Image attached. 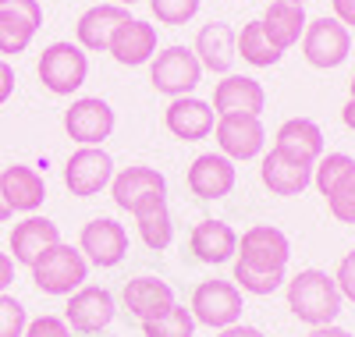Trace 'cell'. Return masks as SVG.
<instances>
[{"instance_id":"1","label":"cell","mask_w":355,"mask_h":337,"mask_svg":"<svg viewBox=\"0 0 355 337\" xmlns=\"http://www.w3.org/2000/svg\"><path fill=\"white\" fill-rule=\"evenodd\" d=\"M288 284V309L309 327H327L341 313V291L327 270H299Z\"/></svg>"},{"instance_id":"2","label":"cell","mask_w":355,"mask_h":337,"mask_svg":"<svg viewBox=\"0 0 355 337\" xmlns=\"http://www.w3.org/2000/svg\"><path fill=\"white\" fill-rule=\"evenodd\" d=\"M89 277V263L78 249L57 241L53 249L33 266V284L43 295H75Z\"/></svg>"},{"instance_id":"3","label":"cell","mask_w":355,"mask_h":337,"mask_svg":"<svg viewBox=\"0 0 355 337\" xmlns=\"http://www.w3.org/2000/svg\"><path fill=\"white\" fill-rule=\"evenodd\" d=\"M40 82L50 89L53 96H71L85 85L89 75V57L78 43H50L40 57Z\"/></svg>"},{"instance_id":"4","label":"cell","mask_w":355,"mask_h":337,"mask_svg":"<svg viewBox=\"0 0 355 337\" xmlns=\"http://www.w3.org/2000/svg\"><path fill=\"white\" fill-rule=\"evenodd\" d=\"M150 82L157 93L178 100V96H192L196 85L202 82V64L192 53V46H167L153 57Z\"/></svg>"},{"instance_id":"5","label":"cell","mask_w":355,"mask_h":337,"mask_svg":"<svg viewBox=\"0 0 355 337\" xmlns=\"http://www.w3.org/2000/svg\"><path fill=\"white\" fill-rule=\"evenodd\" d=\"M249 270H263V273H284L288 259H291V241L281 227L274 224H256L239 238V252H234Z\"/></svg>"},{"instance_id":"6","label":"cell","mask_w":355,"mask_h":337,"mask_svg":"<svg viewBox=\"0 0 355 337\" xmlns=\"http://www.w3.org/2000/svg\"><path fill=\"white\" fill-rule=\"evenodd\" d=\"M242 309H245L242 291L234 288L231 281H217L214 277V281L196 284V291H192V316H196V323H206L214 330L234 327L242 320Z\"/></svg>"},{"instance_id":"7","label":"cell","mask_w":355,"mask_h":337,"mask_svg":"<svg viewBox=\"0 0 355 337\" xmlns=\"http://www.w3.org/2000/svg\"><path fill=\"white\" fill-rule=\"evenodd\" d=\"M114 181V160L100 146H78L64 164V189L78 199L100 196Z\"/></svg>"},{"instance_id":"8","label":"cell","mask_w":355,"mask_h":337,"mask_svg":"<svg viewBox=\"0 0 355 337\" xmlns=\"http://www.w3.org/2000/svg\"><path fill=\"white\" fill-rule=\"evenodd\" d=\"M352 53V36L338 18H313L302 33V57L313 68H338L345 64V57Z\"/></svg>"},{"instance_id":"9","label":"cell","mask_w":355,"mask_h":337,"mask_svg":"<svg viewBox=\"0 0 355 337\" xmlns=\"http://www.w3.org/2000/svg\"><path fill=\"white\" fill-rule=\"evenodd\" d=\"M214 135L227 160H256L266 146V128L252 114H220Z\"/></svg>"},{"instance_id":"10","label":"cell","mask_w":355,"mask_h":337,"mask_svg":"<svg viewBox=\"0 0 355 337\" xmlns=\"http://www.w3.org/2000/svg\"><path fill=\"white\" fill-rule=\"evenodd\" d=\"M114 125H117L114 107L100 96H82L64 110V132L78 146H100L103 139L114 135Z\"/></svg>"},{"instance_id":"11","label":"cell","mask_w":355,"mask_h":337,"mask_svg":"<svg viewBox=\"0 0 355 337\" xmlns=\"http://www.w3.org/2000/svg\"><path fill=\"white\" fill-rule=\"evenodd\" d=\"M78 252L85 256V263L110 270V266H117L128 256V231L117 224L114 217H96V221H89L82 227Z\"/></svg>"},{"instance_id":"12","label":"cell","mask_w":355,"mask_h":337,"mask_svg":"<svg viewBox=\"0 0 355 337\" xmlns=\"http://www.w3.org/2000/svg\"><path fill=\"white\" fill-rule=\"evenodd\" d=\"M114 295L107 288H96V284H82L75 295H68V305H64V323L75 330V334H100L114 323Z\"/></svg>"},{"instance_id":"13","label":"cell","mask_w":355,"mask_h":337,"mask_svg":"<svg viewBox=\"0 0 355 337\" xmlns=\"http://www.w3.org/2000/svg\"><path fill=\"white\" fill-rule=\"evenodd\" d=\"M110 196L117 202V209H142L146 202H157V199H167V178L157 171V167H125L117 171L114 181H110Z\"/></svg>"},{"instance_id":"14","label":"cell","mask_w":355,"mask_h":337,"mask_svg":"<svg viewBox=\"0 0 355 337\" xmlns=\"http://www.w3.org/2000/svg\"><path fill=\"white\" fill-rule=\"evenodd\" d=\"M43 25L40 0H11L0 8V57L21 53Z\"/></svg>"},{"instance_id":"15","label":"cell","mask_w":355,"mask_h":337,"mask_svg":"<svg viewBox=\"0 0 355 337\" xmlns=\"http://www.w3.org/2000/svg\"><path fill=\"white\" fill-rule=\"evenodd\" d=\"M164 125L174 139L182 142H199L206 135H214V125H217V110L206 103V100H196V96H178L167 103L164 110Z\"/></svg>"},{"instance_id":"16","label":"cell","mask_w":355,"mask_h":337,"mask_svg":"<svg viewBox=\"0 0 355 337\" xmlns=\"http://www.w3.org/2000/svg\"><path fill=\"white\" fill-rule=\"evenodd\" d=\"M57 241H61V227L46 217L28 213V217L21 224H15V231H11V259L33 270Z\"/></svg>"},{"instance_id":"17","label":"cell","mask_w":355,"mask_h":337,"mask_svg":"<svg viewBox=\"0 0 355 337\" xmlns=\"http://www.w3.org/2000/svg\"><path fill=\"white\" fill-rule=\"evenodd\" d=\"M274 153H281V157L302 164V167H313L323 157V132H320V125L309 121V117L284 121V125L277 128V135H274Z\"/></svg>"},{"instance_id":"18","label":"cell","mask_w":355,"mask_h":337,"mask_svg":"<svg viewBox=\"0 0 355 337\" xmlns=\"http://www.w3.org/2000/svg\"><path fill=\"white\" fill-rule=\"evenodd\" d=\"M234 181H239V171H234V160H227L224 153H202V157H196L192 167H189V189L199 199L231 196Z\"/></svg>"},{"instance_id":"19","label":"cell","mask_w":355,"mask_h":337,"mask_svg":"<svg viewBox=\"0 0 355 337\" xmlns=\"http://www.w3.org/2000/svg\"><path fill=\"white\" fill-rule=\"evenodd\" d=\"M234 40H239V33L227 25V21H210L199 28L196 36V46L192 53L199 57L202 71H214V75H227L234 57H239V50H234Z\"/></svg>"},{"instance_id":"20","label":"cell","mask_w":355,"mask_h":337,"mask_svg":"<svg viewBox=\"0 0 355 337\" xmlns=\"http://www.w3.org/2000/svg\"><path fill=\"white\" fill-rule=\"evenodd\" d=\"M128 18H132V15H128V8H121V4H93V8L78 18V25H75L78 46H82V50H93V53L110 50L114 33H117V28H121Z\"/></svg>"},{"instance_id":"21","label":"cell","mask_w":355,"mask_h":337,"mask_svg":"<svg viewBox=\"0 0 355 337\" xmlns=\"http://www.w3.org/2000/svg\"><path fill=\"white\" fill-rule=\"evenodd\" d=\"M220 114H252L259 117V110L266 107V93L263 85L249 75H224L214 89V103H210Z\"/></svg>"},{"instance_id":"22","label":"cell","mask_w":355,"mask_h":337,"mask_svg":"<svg viewBox=\"0 0 355 337\" xmlns=\"http://www.w3.org/2000/svg\"><path fill=\"white\" fill-rule=\"evenodd\" d=\"M0 189H4V199L15 213H36L46 199L43 174L36 167H25V164H15V167L0 171Z\"/></svg>"},{"instance_id":"23","label":"cell","mask_w":355,"mask_h":337,"mask_svg":"<svg viewBox=\"0 0 355 337\" xmlns=\"http://www.w3.org/2000/svg\"><path fill=\"white\" fill-rule=\"evenodd\" d=\"M110 53L117 64L125 68H139L146 60L157 57V28L150 21H139V18H128L121 28L114 33L110 40Z\"/></svg>"},{"instance_id":"24","label":"cell","mask_w":355,"mask_h":337,"mask_svg":"<svg viewBox=\"0 0 355 337\" xmlns=\"http://www.w3.org/2000/svg\"><path fill=\"white\" fill-rule=\"evenodd\" d=\"M121 302H125V309L135 316V320H157L164 316L171 305H174V288L160 277H135L125 284L121 291Z\"/></svg>"},{"instance_id":"25","label":"cell","mask_w":355,"mask_h":337,"mask_svg":"<svg viewBox=\"0 0 355 337\" xmlns=\"http://www.w3.org/2000/svg\"><path fill=\"white\" fill-rule=\"evenodd\" d=\"M189 245H192V252H196L199 263L220 266V263H227L234 252H239V234H234L224 221L206 217V221H199V224L192 227Z\"/></svg>"},{"instance_id":"26","label":"cell","mask_w":355,"mask_h":337,"mask_svg":"<svg viewBox=\"0 0 355 337\" xmlns=\"http://www.w3.org/2000/svg\"><path fill=\"white\" fill-rule=\"evenodd\" d=\"M259 181L274 196H302L313 185V167H302V164H295V160L270 149L259 164Z\"/></svg>"},{"instance_id":"27","label":"cell","mask_w":355,"mask_h":337,"mask_svg":"<svg viewBox=\"0 0 355 337\" xmlns=\"http://www.w3.org/2000/svg\"><path fill=\"white\" fill-rule=\"evenodd\" d=\"M259 21H263L266 40H270L277 50L295 46V43L302 40L306 25H309V18H306L302 4H288V0H274V4L263 11V18H259Z\"/></svg>"},{"instance_id":"28","label":"cell","mask_w":355,"mask_h":337,"mask_svg":"<svg viewBox=\"0 0 355 337\" xmlns=\"http://www.w3.org/2000/svg\"><path fill=\"white\" fill-rule=\"evenodd\" d=\"M135 224H139V234L146 241V249L153 252H164L167 245L174 241V224H171V209H167V199H157V202H146L142 209L132 213Z\"/></svg>"},{"instance_id":"29","label":"cell","mask_w":355,"mask_h":337,"mask_svg":"<svg viewBox=\"0 0 355 337\" xmlns=\"http://www.w3.org/2000/svg\"><path fill=\"white\" fill-rule=\"evenodd\" d=\"M234 50H239L242 60H249L252 68H274L281 60V53H284V50H277L270 40H266L263 21H245L239 40H234Z\"/></svg>"},{"instance_id":"30","label":"cell","mask_w":355,"mask_h":337,"mask_svg":"<svg viewBox=\"0 0 355 337\" xmlns=\"http://www.w3.org/2000/svg\"><path fill=\"white\" fill-rule=\"evenodd\" d=\"M352 171H355V160L348 157V153H323V157L313 164V185L323 199H327Z\"/></svg>"},{"instance_id":"31","label":"cell","mask_w":355,"mask_h":337,"mask_svg":"<svg viewBox=\"0 0 355 337\" xmlns=\"http://www.w3.org/2000/svg\"><path fill=\"white\" fill-rule=\"evenodd\" d=\"M192 334H196V316H192V309H185L178 302L164 316L142 323V337H192Z\"/></svg>"},{"instance_id":"32","label":"cell","mask_w":355,"mask_h":337,"mask_svg":"<svg viewBox=\"0 0 355 337\" xmlns=\"http://www.w3.org/2000/svg\"><path fill=\"white\" fill-rule=\"evenodd\" d=\"M284 284V273H263V270H249L242 263H234V288L242 295H274Z\"/></svg>"},{"instance_id":"33","label":"cell","mask_w":355,"mask_h":337,"mask_svg":"<svg viewBox=\"0 0 355 337\" xmlns=\"http://www.w3.org/2000/svg\"><path fill=\"white\" fill-rule=\"evenodd\" d=\"M150 11L160 25H185L199 15V0H150Z\"/></svg>"},{"instance_id":"34","label":"cell","mask_w":355,"mask_h":337,"mask_svg":"<svg viewBox=\"0 0 355 337\" xmlns=\"http://www.w3.org/2000/svg\"><path fill=\"white\" fill-rule=\"evenodd\" d=\"M327 209L338 224H355V171L327 196Z\"/></svg>"},{"instance_id":"35","label":"cell","mask_w":355,"mask_h":337,"mask_svg":"<svg viewBox=\"0 0 355 337\" xmlns=\"http://www.w3.org/2000/svg\"><path fill=\"white\" fill-rule=\"evenodd\" d=\"M28 327L25 305L11 295H0V337H21Z\"/></svg>"},{"instance_id":"36","label":"cell","mask_w":355,"mask_h":337,"mask_svg":"<svg viewBox=\"0 0 355 337\" xmlns=\"http://www.w3.org/2000/svg\"><path fill=\"white\" fill-rule=\"evenodd\" d=\"M21 337H71V327L64 323V316H40L28 320Z\"/></svg>"},{"instance_id":"37","label":"cell","mask_w":355,"mask_h":337,"mask_svg":"<svg viewBox=\"0 0 355 337\" xmlns=\"http://www.w3.org/2000/svg\"><path fill=\"white\" fill-rule=\"evenodd\" d=\"M334 284L341 291V298L355 302V252H348L341 263H338V273H334Z\"/></svg>"},{"instance_id":"38","label":"cell","mask_w":355,"mask_h":337,"mask_svg":"<svg viewBox=\"0 0 355 337\" xmlns=\"http://www.w3.org/2000/svg\"><path fill=\"white\" fill-rule=\"evenodd\" d=\"M15 93V68L8 64V60H0V107H4Z\"/></svg>"},{"instance_id":"39","label":"cell","mask_w":355,"mask_h":337,"mask_svg":"<svg viewBox=\"0 0 355 337\" xmlns=\"http://www.w3.org/2000/svg\"><path fill=\"white\" fill-rule=\"evenodd\" d=\"M334 4V18L348 28V25H355V0H331Z\"/></svg>"},{"instance_id":"40","label":"cell","mask_w":355,"mask_h":337,"mask_svg":"<svg viewBox=\"0 0 355 337\" xmlns=\"http://www.w3.org/2000/svg\"><path fill=\"white\" fill-rule=\"evenodd\" d=\"M15 284V259L8 252H0V295Z\"/></svg>"},{"instance_id":"41","label":"cell","mask_w":355,"mask_h":337,"mask_svg":"<svg viewBox=\"0 0 355 337\" xmlns=\"http://www.w3.org/2000/svg\"><path fill=\"white\" fill-rule=\"evenodd\" d=\"M217 337H266L259 327H249V323H234V327H224Z\"/></svg>"},{"instance_id":"42","label":"cell","mask_w":355,"mask_h":337,"mask_svg":"<svg viewBox=\"0 0 355 337\" xmlns=\"http://www.w3.org/2000/svg\"><path fill=\"white\" fill-rule=\"evenodd\" d=\"M306 337H352L345 327H334V323H327V327H313Z\"/></svg>"},{"instance_id":"43","label":"cell","mask_w":355,"mask_h":337,"mask_svg":"<svg viewBox=\"0 0 355 337\" xmlns=\"http://www.w3.org/2000/svg\"><path fill=\"white\" fill-rule=\"evenodd\" d=\"M341 121H345V128L355 132V96H348V103L341 107Z\"/></svg>"},{"instance_id":"44","label":"cell","mask_w":355,"mask_h":337,"mask_svg":"<svg viewBox=\"0 0 355 337\" xmlns=\"http://www.w3.org/2000/svg\"><path fill=\"white\" fill-rule=\"evenodd\" d=\"M15 217V209L8 206V199H4V189H0V224H4V221H11Z\"/></svg>"},{"instance_id":"45","label":"cell","mask_w":355,"mask_h":337,"mask_svg":"<svg viewBox=\"0 0 355 337\" xmlns=\"http://www.w3.org/2000/svg\"><path fill=\"white\" fill-rule=\"evenodd\" d=\"M110 4H121V8H132V4H139V0H110Z\"/></svg>"},{"instance_id":"46","label":"cell","mask_w":355,"mask_h":337,"mask_svg":"<svg viewBox=\"0 0 355 337\" xmlns=\"http://www.w3.org/2000/svg\"><path fill=\"white\" fill-rule=\"evenodd\" d=\"M348 93L355 96V75H352V82H348Z\"/></svg>"},{"instance_id":"47","label":"cell","mask_w":355,"mask_h":337,"mask_svg":"<svg viewBox=\"0 0 355 337\" xmlns=\"http://www.w3.org/2000/svg\"><path fill=\"white\" fill-rule=\"evenodd\" d=\"M288 4H306V0H288Z\"/></svg>"},{"instance_id":"48","label":"cell","mask_w":355,"mask_h":337,"mask_svg":"<svg viewBox=\"0 0 355 337\" xmlns=\"http://www.w3.org/2000/svg\"><path fill=\"white\" fill-rule=\"evenodd\" d=\"M4 4H11V0H0V8H4Z\"/></svg>"},{"instance_id":"49","label":"cell","mask_w":355,"mask_h":337,"mask_svg":"<svg viewBox=\"0 0 355 337\" xmlns=\"http://www.w3.org/2000/svg\"><path fill=\"white\" fill-rule=\"evenodd\" d=\"M0 60H4V57H0Z\"/></svg>"}]
</instances>
